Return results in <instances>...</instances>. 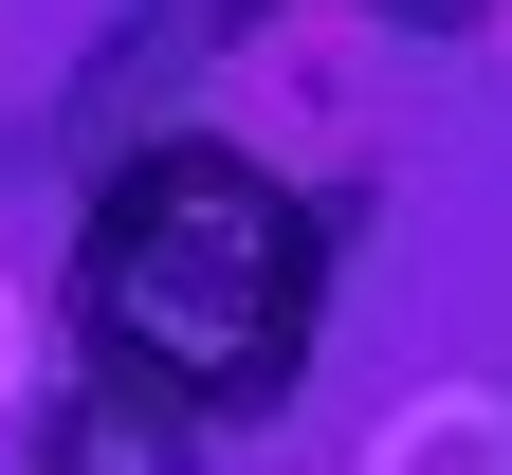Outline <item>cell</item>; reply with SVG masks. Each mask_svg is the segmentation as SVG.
Wrapping results in <instances>:
<instances>
[{
    "instance_id": "obj_1",
    "label": "cell",
    "mask_w": 512,
    "mask_h": 475,
    "mask_svg": "<svg viewBox=\"0 0 512 475\" xmlns=\"http://www.w3.org/2000/svg\"><path fill=\"white\" fill-rule=\"evenodd\" d=\"M55 348L165 384L202 439L293 421L330 366V201L238 128H110L55 238Z\"/></svg>"
},
{
    "instance_id": "obj_2",
    "label": "cell",
    "mask_w": 512,
    "mask_h": 475,
    "mask_svg": "<svg viewBox=\"0 0 512 475\" xmlns=\"http://www.w3.org/2000/svg\"><path fill=\"white\" fill-rule=\"evenodd\" d=\"M183 0H0V165H92L128 110V74L165 55Z\"/></svg>"
},
{
    "instance_id": "obj_3",
    "label": "cell",
    "mask_w": 512,
    "mask_h": 475,
    "mask_svg": "<svg viewBox=\"0 0 512 475\" xmlns=\"http://www.w3.org/2000/svg\"><path fill=\"white\" fill-rule=\"evenodd\" d=\"M220 439L183 421L165 384H128V366H92V348H55V384H37V421H19V475H202Z\"/></svg>"
},
{
    "instance_id": "obj_4",
    "label": "cell",
    "mask_w": 512,
    "mask_h": 475,
    "mask_svg": "<svg viewBox=\"0 0 512 475\" xmlns=\"http://www.w3.org/2000/svg\"><path fill=\"white\" fill-rule=\"evenodd\" d=\"M366 19H384V37H476L494 0H366Z\"/></svg>"
}]
</instances>
